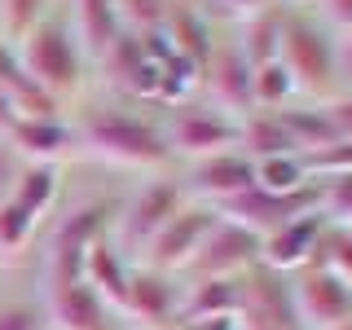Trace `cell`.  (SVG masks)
<instances>
[{
  "label": "cell",
  "mask_w": 352,
  "mask_h": 330,
  "mask_svg": "<svg viewBox=\"0 0 352 330\" xmlns=\"http://www.w3.org/2000/svg\"><path fill=\"white\" fill-rule=\"evenodd\" d=\"M71 124L75 150H84L88 159H102L110 168H132V172H163L172 163L163 124L150 115H137L128 106H88Z\"/></svg>",
  "instance_id": "obj_1"
},
{
  "label": "cell",
  "mask_w": 352,
  "mask_h": 330,
  "mask_svg": "<svg viewBox=\"0 0 352 330\" xmlns=\"http://www.w3.org/2000/svg\"><path fill=\"white\" fill-rule=\"evenodd\" d=\"M14 53H18L22 71H27L31 80H36L44 93L53 97V102L66 106L71 97H80L88 58H84L80 40H75L71 22H62V18L49 14V18L36 22V27H31L27 36L14 44Z\"/></svg>",
  "instance_id": "obj_2"
},
{
  "label": "cell",
  "mask_w": 352,
  "mask_h": 330,
  "mask_svg": "<svg viewBox=\"0 0 352 330\" xmlns=\"http://www.w3.org/2000/svg\"><path fill=\"white\" fill-rule=\"evenodd\" d=\"M282 66L291 71L295 93L313 97V102H330L339 97V58H335V31L322 18L286 9V27H282Z\"/></svg>",
  "instance_id": "obj_3"
},
{
  "label": "cell",
  "mask_w": 352,
  "mask_h": 330,
  "mask_svg": "<svg viewBox=\"0 0 352 330\" xmlns=\"http://www.w3.org/2000/svg\"><path fill=\"white\" fill-rule=\"evenodd\" d=\"M119 203L115 198H88L58 216L49 242H44V286H66L84 278V256L93 242H102L115 225Z\"/></svg>",
  "instance_id": "obj_4"
},
{
  "label": "cell",
  "mask_w": 352,
  "mask_h": 330,
  "mask_svg": "<svg viewBox=\"0 0 352 330\" xmlns=\"http://www.w3.org/2000/svg\"><path fill=\"white\" fill-rule=\"evenodd\" d=\"M185 203H190V194H185V185L176 181V176H150V181H141L137 190L119 203L115 225H110V242L137 264L141 251L154 242V234H159Z\"/></svg>",
  "instance_id": "obj_5"
},
{
  "label": "cell",
  "mask_w": 352,
  "mask_h": 330,
  "mask_svg": "<svg viewBox=\"0 0 352 330\" xmlns=\"http://www.w3.org/2000/svg\"><path fill=\"white\" fill-rule=\"evenodd\" d=\"M159 124H163V137H168L172 159H185V163L238 150V137H242V119L225 115V110L212 106V102L168 106V115H163Z\"/></svg>",
  "instance_id": "obj_6"
},
{
  "label": "cell",
  "mask_w": 352,
  "mask_h": 330,
  "mask_svg": "<svg viewBox=\"0 0 352 330\" xmlns=\"http://www.w3.org/2000/svg\"><path fill=\"white\" fill-rule=\"evenodd\" d=\"M220 212L207 203H198V198H190V203L176 212L168 225L154 234V242L146 251H141L137 264H146V269H159V273H172V278H181L185 269H190V260L198 256V247H203V238L216 229Z\"/></svg>",
  "instance_id": "obj_7"
},
{
  "label": "cell",
  "mask_w": 352,
  "mask_h": 330,
  "mask_svg": "<svg viewBox=\"0 0 352 330\" xmlns=\"http://www.w3.org/2000/svg\"><path fill=\"white\" fill-rule=\"evenodd\" d=\"M238 330H304L286 273L264 269V264H256L251 273H242Z\"/></svg>",
  "instance_id": "obj_8"
},
{
  "label": "cell",
  "mask_w": 352,
  "mask_h": 330,
  "mask_svg": "<svg viewBox=\"0 0 352 330\" xmlns=\"http://www.w3.org/2000/svg\"><path fill=\"white\" fill-rule=\"evenodd\" d=\"M260 251H264V238H256L251 229L234 225V220L220 216L216 229L203 238L198 256L190 260V269L181 273V282H198V278H242L260 264Z\"/></svg>",
  "instance_id": "obj_9"
},
{
  "label": "cell",
  "mask_w": 352,
  "mask_h": 330,
  "mask_svg": "<svg viewBox=\"0 0 352 330\" xmlns=\"http://www.w3.org/2000/svg\"><path fill=\"white\" fill-rule=\"evenodd\" d=\"M181 291L185 282L172 273L146 269V264H132L128 278V295L119 317H128L137 330H163V326H181Z\"/></svg>",
  "instance_id": "obj_10"
},
{
  "label": "cell",
  "mask_w": 352,
  "mask_h": 330,
  "mask_svg": "<svg viewBox=\"0 0 352 330\" xmlns=\"http://www.w3.org/2000/svg\"><path fill=\"white\" fill-rule=\"evenodd\" d=\"M291 295L304 330H330L352 317V286L339 282L326 264H308V269L291 273Z\"/></svg>",
  "instance_id": "obj_11"
},
{
  "label": "cell",
  "mask_w": 352,
  "mask_h": 330,
  "mask_svg": "<svg viewBox=\"0 0 352 330\" xmlns=\"http://www.w3.org/2000/svg\"><path fill=\"white\" fill-rule=\"evenodd\" d=\"M181 185H185L190 198H198V203L225 207V203H234L238 194H247L251 185H256V163H251L242 150H225V154L190 163L185 176H181Z\"/></svg>",
  "instance_id": "obj_12"
},
{
  "label": "cell",
  "mask_w": 352,
  "mask_h": 330,
  "mask_svg": "<svg viewBox=\"0 0 352 330\" xmlns=\"http://www.w3.org/2000/svg\"><path fill=\"white\" fill-rule=\"evenodd\" d=\"M313 207H317V185H308L300 194H269L260 185H251L247 194H238L234 203L216 207V212L225 220H234V225H242V229H251L256 238H269L273 229H282L286 220L313 212Z\"/></svg>",
  "instance_id": "obj_13"
},
{
  "label": "cell",
  "mask_w": 352,
  "mask_h": 330,
  "mask_svg": "<svg viewBox=\"0 0 352 330\" xmlns=\"http://www.w3.org/2000/svg\"><path fill=\"white\" fill-rule=\"evenodd\" d=\"M330 220L317 212H304V216H295V220H286L282 229H273L269 238H264V251H260V264L264 269H278V273H300V269H308L317 256H322V242H326V234H330Z\"/></svg>",
  "instance_id": "obj_14"
},
{
  "label": "cell",
  "mask_w": 352,
  "mask_h": 330,
  "mask_svg": "<svg viewBox=\"0 0 352 330\" xmlns=\"http://www.w3.org/2000/svg\"><path fill=\"white\" fill-rule=\"evenodd\" d=\"M40 308L49 330H115V313L84 278L66 286H40Z\"/></svg>",
  "instance_id": "obj_15"
},
{
  "label": "cell",
  "mask_w": 352,
  "mask_h": 330,
  "mask_svg": "<svg viewBox=\"0 0 352 330\" xmlns=\"http://www.w3.org/2000/svg\"><path fill=\"white\" fill-rule=\"evenodd\" d=\"M203 88H207V102L234 119H247L256 110V102H251V62L242 58L234 40L212 49V62L203 66Z\"/></svg>",
  "instance_id": "obj_16"
},
{
  "label": "cell",
  "mask_w": 352,
  "mask_h": 330,
  "mask_svg": "<svg viewBox=\"0 0 352 330\" xmlns=\"http://www.w3.org/2000/svg\"><path fill=\"white\" fill-rule=\"evenodd\" d=\"M0 93L18 110V119H62V102H53V97L22 71L14 44H5V40H0Z\"/></svg>",
  "instance_id": "obj_17"
},
{
  "label": "cell",
  "mask_w": 352,
  "mask_h": 330,
  "mask_svg": "<svg viewBox=\"0 0 352 330\" xmlns=\"http://www.w3.org/2000/svg\"><path fill=\"white\" fill-rule=\"evenodd\" d=\"M5 141L14 146L22 163H58L66 150H75V137H71L66 119H18L5 132Z\"/></svg>",
  "instance_id": "obj_18"
},
{
  "label": "cell",
  "mask_w": 352,
  "mask_h": 330,
  "mask_svg": "<svg viewBox=\"0 0 352 330\" xmlns=\"http://www.w3.org/2000/svg\"><path fill=\"white\" fill-rule=\"evenodd\" d=\"M242 308V278H198L181 291V326L212 322V317H238Z\"/></svg>",
  "instance_id": "obj_19"
},
{
  "label": "cell",
  "mask_w": 352,
  "mask_h": 330,
  "mask_svg": "<svg viewBox=\"0 0 352 330\" xmlns=\"http://www.w3.org/2000/svg\"><path fill=\"white\" fill-rule=\"evenodd\" d=\"M128 278H132V260L115 247V242H110V234L88 247V256H84V282L106 300L110 313H119V308H124Z\"/></svg>",
  "instance_id": "obj_20"
},
{
  "label": "cell",
  "mask_w": 352,
  "mask_h": 330,
  "mask_svg": "<svg viewBox=\"0 0 352 330\" xmlns=\"http://www.w3.org/2000/svg\"><path fill=\"white\" fill-rule=\"evenodd\" d=\"M71 31H75V40H80L84 58L102 62L106 49L124 36L115 0H71Z\"/></svg>",
  "instance_id": "obj_21"
},
{
  "label": "cell",
  "mask_w": 352,
  "mask_h": 330,
  "mask_svg": "<svg viewBox=\"0 0 352 330\" xmlns=\"http://www.w3.org/2000/svg\"><path fill=\"white\" fill-rule=\"evenodd\" d=\"M163 36L172 40L176 58H185L190 66H198V75H203V66L212 62V18H207V9H194V5H172L168 22H163Z\"/></svg>",
  "instance_id": "obj_22"
},
{
  "label": "cell",
  "mask_w": 352,
  "mask_h": 330,
  "mask_svg": "<svg viewBox=\"0 0 352 330\" xmlns=\"http://www.w3.org/2000/svg\"><path fill=\"white\" fill-rule=\"evenodd\" d=\"M238 150L247 154L251 163L278 159V154H300V146L291 141V132H286V124H282L278 110H251V115L242 119Z\"/></svg>",
  "instance_id": "obj_23"
},
{
  "label": "cell",
  "mask_w": 352,
  "mask_h": 330,
  "mask_svg": "<svg viewBox=\"0 0 352 330\" xmlns=\"http://www.w3.org/2000/svg\"><path fill=\"white\" fill-rule=\"evenodd\" d=\"M286 9L291 5H273V9H264V14H251V18H242L238 22V49H242V58H247L251 66H260V62H273L278 58V49H282V27H286Z\"/></svg>",
  "instance_id": "obj_24"
},
{
  "label": "cell",
  "mask_w": 352,
  "mask_h": 330,
  "mask_svg": "<svg viewBox=\"0 0 352 330\" xmlns=\"http://www.w3.org/2000/svg\"><path fill=\"white\" fill-rule=\"evenodd\" d=\"M58 194H62V168L58 163H22V176H18V185H14L9 198H14L27 216L44 220L53 212V203H58Z\"/></svg>",
  "instance_id": "obj_25"
},
{
  "label": "cell",
  "mask_w": 352,
  "mask_h": 330,
  "mask_svg": "<svg viewBox=\"0 0 352 330\" xmlns=\"http://www.w3.org/2000/svg\"><path fill=\"white\" fill-rule=\"evenodd\" d=\"M278 115H282L286 132H291V141L300 146V154H317V150H326L330 141H339V132H335V124H330L322 102H313V106H282Z\"/></svg>",
  "instance_id": "obj_26"
},
{
  "label": "cell",
  "mask_w": 352,
  "mask_h": 330,
  "mask_svg": "<svg viewBox=\"0 0 352 330\" xmlns=\"http://www.w3.org/2000/svg\"><path fill=\"white\" fill-rule=\"evenodd\" d=\"M256 185L269 190V194H300L317 181H313V172H308L304 154H278V159L256 163Z\"/></svg>",
  "instance_id": "obj_27"
},
{
  "label": "cell",
  "mask_w": 352,
  "mask_h": 330,
  "mask_svg": "<svg viewBox=\"0 0 352 330\" xmlns=\"http://www.w3.org/2000/svg\"><path fill=\"white\" fill-rule=\"evenodd\" d=\"M291 97H295V80L282 66V58L251 66V102H256V110H282Z\"/></svg>",
  "instance_id": "obj_28"
},
{
  "label": "cell",
  "mask_w": 352,
  "mask_h": 330,
  "mask_svg": "<svg viewBox=\"0 0 352 330\" xmlns=\"http://www.w3.org/2000/svg\"><path fill=\"white\" fill-rule=\"evenodd\" d=\"M49 5L53 0H0V40L18 44L36 22L49 18Z\"/></svg>",
  "instance_id": "obj_29"
},
{
  "label": "cell",
  "mask_w": 352,
  "mask_h": 330,
  "mask_svg": "<svg viewBox=\"0 0 352 330\" xmlns=\"http://www.w3.org/2000/svg\"><path fill=\"white\" fill-rule=\"evenodd\" d=\"M176 0H115L119 9V27L132 31V36H150V31H163Z\"/></svg>",
  "instance_id": "obj_30"
},
{
  "label": "cell",
  "mask_w": 352,
  "mask_h": 330,
  "mask_svg": "<svg viewBox=\"0 0 352 330\" xmlns=\"http://www.w3.org/2000/svg\"><path fill=\"white\" fill-rule=\"evenodd\" d=\"M36 225H40L36 216H27L14 198H5V203H0V260H14L18 251L31 242Z\"/></svg>",
  "instance_id": "obj_31"
},
{
  "label": "cell",
  "mask_w": 352,
  "mask_h": 330,
  "mask_svg": "<svg viewBox=\"0 0 352 330\" xmlns=\"http://www.w3.org/2000/svg\"><path fill=\"white\" fill-rule=\"evenodd\" d=\"M313 264H326L339 282L352 286V229H339V225L330 229L326 242H322V256H317Z\"/></svg>",
  "instance_id": "obj_32"
},
{
  "label": "cell",
  "mask_w": 352,
  "mask_h": 330,
  "mask_svg": "<svg viewBox=\"0 0 352 330\" xmlns=\"http://www.w3.org/2000/svg\"><path fill=\"white\" fill-rule=\"evenodd\" d=\"M304 163H308V172H313V181H326V176H348L352 172V141H330L326 150H317V154H304Z\"/></svg>",
  "instance_id": "obj_33"
},
{
  "label": "cell",
  "mask_w": 352,
  "mask_h": 330,
  "mask_svg": "<svg viewBox=\"0 0 352 330\" xmlns=\"http://www.w3.org/2000/svg\"><path fill=\"white\" fill-rule=\"evenodd\" d=\"M0 330H49L40 300H5L0 304Z\"/></svg>",
  "instance_id": "obj_34"
},
{
  "label": "cell",
  "mask_w": 352,
  "mask_h": 330,
  "mask_svg": "<svg viewBox=\"0 0 352 330\" xmlns=\"http://www.w3.org/2000/svg\"><path fill=\"white\" fill-rule=\"evenodd\" d=\"M18 176H22V159L14 154V146H9V141L0 137V203H5V198L14 194Z\"/></svg>",
  "instance_id": "obj_35"
},
{
  "label": "cell",
  "mask_w": 352,
  "mask_h": 330,
  "mask_svg": "<svg viewBox=\"0 0 352 330\" xmlns=\"http://www.w3.org/2000/svg\"><path fill=\"white\" fill-rule=\"evenodd\" d=\"M326 106V115H330V124H335V132L344 141H352V93H339V97H330Z\"/></svg>",
  "instance_id": "obj_36"
},
{
  "label": "cell",
  "mask_w": 352,
  "mask_h": 330,
  "mask_svg": "<svg viewBox=\"0 0 352 330\" xmlns=\"http://www.w3.org/2000/svg\"><path fill=\"white\" fill-rule=\"evenodd\" d=\"M216 5V14H225V18H251V14H264V9H273V5H282V0H212Z\"/></svg>",
  "instance_id": "obj_37"
},
{
  "label": "cell",
  "mask_w": 352,
  "mask_h": 330,
  "mask_svg": "<svg viewBox=\"0 0 352 330\" xmlns=\"http://www.w3.org/2000/svg\"><path fill=\"white\" fill-rule=\"evenodd\" d=\"M335 58H339V88L352 93V31L335 36Z\"/></svg>",
  "instance_id": "obj_38"
},
{
  "label": "cell",
  "mask_w": 352,
  "mask_h": 330,
  "mask_svg": "<svg viewBox=\"0 0 352 330\" xmlns=\"http://www.w3.org/2000/svg\"><path fill=\"white\" fill-rule=\"evenodd\" d=\"M322 22L339 31H352V0H322Z\"/></svg>",
  "instance_id": "obj_39"
},
{
  "label": "cell",
  "mask_w": 352,
  "mask_h": 330,
  "mask_svg": "<svg viewBox=\"0 0 352 330\" xmlns=\"http://www.w3.org/2000/svg\"><path fill=\"white\" fill-rule=\"evenodd\" d=\"M185 330H238V317H212V322H194Z\"/></svg>",
  "instance_id": "obj_40"
},
{
  "label": "cell",
  "mask_w": 352,
  "mask_h": 330,
  "mask_svg": "<svg viewBox=\"0 0 352 330\" xmlns=\"http://www.w3.org/2000/svg\"><path fill=\"white\" fill-rule=\"evenodd\" d=\"M14 124H18V110L9 106V97H5V93H0V137H5V132L14 128Z\"/></svg>",
  "instance_id": "obj_41"
},
{
  "label": "cell",
  "mask_w": 352,
  "mask_h": 330,
  "mask_svg": "<svg viewBox=\"0 0 352 330\" xmlns=\"http://www.w3.org/2000/svg\"><path fill=\"white\" fill-rule=\"evenodd\" d=\"M330 330H352V317H348V322H339V326H330Z\"/></svg>",
  "instance_id": "obj_42"
},
{
  "label": "cell",
  "mask_w": 352,
  "mask_h": 330,
  "mask_svg": "<svg viewBox=\"0 0 352 330\" xmlns=\"http://www.w3.org/2000/svg\"><path fill=\"white\" fill-rule=\"evenodd\" d=\"M282 5H291V9H295V5H308V0H282Z\"/></svg>",
  "instance_id": "obj_43"
},
{
  "label": "cell",
  "mask_w": 352,
  "mask_h": 330,
  "mask_svg": "<svg viewBox=\"0 0 352 330\" xmlns=\"http://www.w3.org/2000/svg\"><path fill=\"white\" fill-rule=\"evenodd\" d=\"M163 330H185V326H163Z\"/></svg>",
  "instance_id": "obj_44"
},
{
  "label": "cell",
  "mask_w": 352,
  "mask_h": 330,
  "mask_svg": "<svg viewBox=\"0 0 352 330\" xmlns=\"http://www.w3.org/2000/svg\"><path fill=\"white\" fill-rule=\"evenodd\" d=\"M348 229H352V220H348Z\"/></svg>",
  "instance_id": "obj_45"
},
{
  "label": "cell",
  "mask_w": 352,
  "mask_h": 330,
  "mask_svg": "<svg viewBox=\"0 0 352 330\" xmlns=\"http://www.w3.org/2000/svg\"><path fill=\"white\" fill-rule=\"evenodd\" d=\"M0 264H9V260H0Z\"/></svg>",
  "instance_id": "obj_46"
}]
</instances>
